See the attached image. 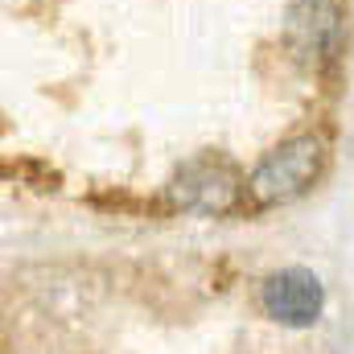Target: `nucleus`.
<instances>
[{
    "instance_id": "1",
    "label": "nucleus",
    "mask_w": 354,
    "mask_h": 354,
    "mask_svg": "<svg viewBox=\"0 0 354 354\" xmlns=\"http://www.w3.org/2000/svg\"><path fill=\"white\" fill-rule=\"evenodd\" d=\"M322 140L317 136H297L284 140L280 149H272L264 161L256 165V174L248 177V194L256 206H284L292 198H301L317 174H322Z\"/></svg>"
},
{
    "instance_id": "2",
    "label": "nucleus",
    "mask_w": 354,
    "mask_h": 354,
    "mask_svg": "<svg viewBox=\"0 0 354 354\" xmlns=\"http://www.w3.org/2000/svg\"><path fill=\"white\" fill-rule=\"evenodd\" d=\"M239 194H243L239 174L218 157H198L181 165L169 181V202L177 210H194V214H231L239 206Z\"/></svg>"
},
{
    "instance_id": "3",
    "label": "nucleus",
    "mask_w": 354,
    "mask_h": 354,
    "mask_svg": "<svg viewBox=\"0 0 354 354\" xmlns=\"http://www.w3.org/2000/svg\"><path fill=\"white\" fill-rule=\"evenodd\" d=\"M260 301H264V313L272 322L301 330V326H313V322H317L326 292H322V280H317L313 272H305V268H284V272H272L264 280Z\"/></svg>"
},
{
    "instance_id": "4",
    "label": "nucleus",
    "mask_w": 354,
    "mask_h": 354,
    "mask_svg": "<svg viewBox=\"0 0 354 354\" xmlns=\"http://www.w3.org/2000/svg\"><path fill=\"white\" fill-rule=\"evenodd\" d=\"M342 41V12L334 0H297L288 12V46L301 62H330Z\"/></svg>"
}]
</instances>
